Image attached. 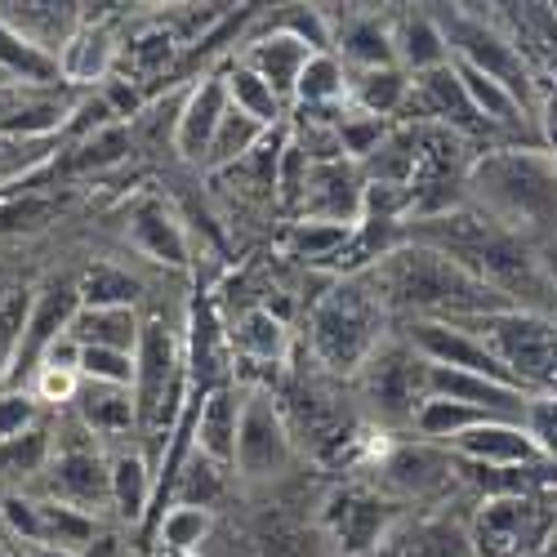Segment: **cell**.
Masks as SVG:
<instances>
[{
  "mask_svg": "<svg viewBox=\"0 0 557 557\" xmlns=\"http://www.w3.org/2000/svg\"><path fill=\"white\" fill-rule=\"evenodd\" d=\"M170 557H201V553H170Z\"/></svg>",
  "mask_w": 557,
  "mask_h": 557,
  "instance_id": "obj_45",
  "label": "cell"
},
{
  "mask_svg": "<svg viewBox=\"0 0 557 557\" xmlns=\"http://www.w3.org/2000/svg\"><path fill=\"white\" fill-rule=\"evenodd\" d=\"M223 85H227V103L237 108V112L255 116L263 129H282L286 103H282V95H276V89H272L263 76H255V72L242 67V63H232V67L223 72Z\"/></svg>",
  "mask_w": 557,
  "mask_h": 557,
  "instance_id": "obj_27",
  "label": "cell"
},
{
  "mask_svg": "<svg viewBox=\"0 0 557 557\" xmlns=\"http://www.w3.org/2000/svg\"><path fill=\"white\" fill-rule=\"evenodd\" d=\"M540 129H544V152L557 165V95L540 99Z\"/></svg>",
  "mask_w": 557,
  "mask_h": 557,
  "instance_id": "obj_42",
  "label": "cell"
},
{
  "mask_svg": "<svg viewBox=\"0 0 557 557\" xmlns=\"http://www.w3.org/2000/svg\"><path fill=\"white\" fill-rule=\"evenodd\" d=\"M129 152V134L121 125H99L85 144L67 157V170H103V165H116L121 157Z\"/></svg>",
  "mask_w": 557,
  "mask_h": 557,
  "instance_id": "obj_36",
  "label": "cell"
},
{
  "mask_svg": "<svg viewBox=\"0 0 557 557\" xmlns=\"http://www.w3.org/2000/svg\"><path fill=\"white\" fill-rule=\"evenodd\" d=\"M522 429L531 433V442L540 446L544 459H557V397H531Z\"/></svg>",
  "mask_w": 557,
  "mask_h": 557,
  "instance_id": "obj_40",
  "label": "cell"
},
{
  "mask_svg": "<svg viewBox=\"0 0 557 557\" xmlns=\"http://www.w3.org/2000/svg\"><path fill=\"white\" fill-rule=\"evenodd\" d=\"M290 459H295V433H290L286 410L276 406V397L263 393V388L246 393L237 459H232V469H237L246 482H272V478H282L290 469Z\"/></svg>",
  "mask_w": 557,
  "mask_h": 557,
  "instance_id": "obj_7",
  "label": "cell"
},
{
  "mask_svg": "<svg viewBox=\"0 0 557 557\" xmlns=\"http://www.w3.org/2000/svg\"><path fill=\"white\" fill-rule=\"evenodd\" d=\"M352 89V72L339 63V54H312L299 85H295V103L299 108H344Z\"/></svg>",
  "mask_w": 557,
  "mask_h": 557,
  "instance_id": "obj_28",
  "label": "cell"
},
{
  "mask_svg": "<svg viewBox=\"0 0 557 557\" xmlns=\"http://www.w3.org/2000/svg\"><path fill=\"white\" fill-rule=\"evenodd\" d=\"M478 201L486 206V219L504 223L508 232L522 227L553 232L557 237V165L548 152H495L473 165L469 174Z\"/></svg>",
  "mask_w": 557,
  "mask_h": 557,
  "instance_id": "obj_3",
  "label": "cell"
},
{
  "mask_svg": "<svg viewBox=\"0 0 557 557\" xmlns=\"http://www.w3.org/2000/svg\"><path fill=\"white\" fill-rule=\"evenodd\" d=\"M393 45H397V63L410 76H424V72L450 63V40L433 14H397L393 18Z\"/></svg>",
  "mask_w": 557,
  "mask_h": 557,
  "instance_id": "obj_19",
  "label": "cell"
},
{
  "mask_svg": "<svg viewBox=\"0 0 557 557\" xmlns=\"http://www.w3.org/2000/svg\"><path fill=\"white\" fill-rule=\"evenodd\" d=\"M183 375V348L174 331L161 317L144 321V335L134 348V406H138V429H161L170 420V397H178Z\"/></svg>",
  "mask_w": 557,
  "mask_h": 557,
  "instance_id": "obj_8",
  "label": "cell"
},
{
  "mask_svg": "<svg viewBox=\"0 0 557 557\" xmlns=\"http://www.w3.org/2000/svg\"><path fill=\"white\" fill-rule=\"evenodd\" d=\"M0 18H5L23 40H32L36 50H45L50 59L63 54V45L85 23L76 5H0Z\"/></svg>",
  "mask_w": 557,
  "mask_h": 557,
  "instance_id": "obj_20",
  "label": "cell"
},
{
  "mask_svg": "<svg viewBox=\"0 0 557 557\" xmlns=\"http://www.w3.org/2000/svg\"><path fill=\"white\" fill-rule=\"evenodd\" d=\"M357 227H344V223H321V219H295L290 232H286V250L295 259H308V263H335L348 242H352Z\"/></svg>",
  "mask_w": 557,
  "mask_h": 557,
  "instance_id": "obj_32",
  "label": "cell"
},
{
  "mask_svg": "<svg viewBox=\"0 0 557 557\" xmlns=\"http://www.w3.org/2000/svg\"><path fill=\"white\" fill-rule=\"evenodd\" d=\"M446 450L459 463H478V469H535L544 459L531 433L513 420H482L469 433H459Z\"/></svg>",
  "mask_w": 557,
  "mask_h": 557,
  "instance_id": "obj_11",
  "label": "cell"
},
{
  "mask_svg": "<svg viewBox=\"0 0 557 557\" xmlns=\"http://www.w3.org/2000/svg\"><path fill=\"white\" fill-rule=\"evenodd\" d=\"M138 335H144V317L134 308H85L72 317V339L81 348H112V352H134Z\"/></svg>",
  "mask_w": 557,
  "mask_h": 557,
  "instance_id": "obj_22",
  "label": "cell"
},
{
  "mask_svg": "<svg viewBox=\"0 0 557 557\" xmlns=\"http://www.w3.org/2000/svg\"><path fill=\"white\" fill-rule=\"evenodd\" d=\"M308 59H312V50L304 40H295L290 32H263L259 40H250L246 50H242V67H250L255 76H263L276 95H282V103H295V85H299V76H304V67H308Z\"/></svg>",
  "mask_w": 557,
  "mask_h": 557,
  "instance_id": "obj_16",
  "label": "cell"
},
{
  "mask_svg": "<svg viewBox=\"0 0 557 557\" xmlns=\"http://www.w3.org/2000/svg\"><path fill=\"white\" fill-rule=\"evenodd\" d=\"M227 344H232V352H242L246 361L282 366L286 352H290V331H286V321L276 317L272 308H246L237 317V326L227 331Z\"/></svg>",
  "mask_w": 557,
  "mask_h": 557,
  "instance_id": "obj_21",
  "label": "cell"
},
{
  "mask_svg": "<svg viewBox=\"0 0 557 557\" xmlns=\"http://www.w3.org/2000/svg\"><path fill=\"white\" fill-rule=\"evenodd\" d=\"M40 161L45 157H23V144H14V138H0V174H5V178H14L18 170H32Z\"/></svg>",
  "mask_w": 557,
  "mask_h": 557,
  "instance_id": "obj_41",
  "label": "cell"
},
{
  "mask_svg": "<svg viewBox=\"0 0 557 557\" xmlns=\"http://www.w3.org/2000/svg\"><path fill=\"white\" fill-rule=\"evenodd\" d=\"M0 522H5L10 540L59 548V553H72V557L99 540V518L81 513V508H67V504H59L50 495L10 491L5 504H0Z\"/></svg>",
  "mask_w": 557,
  "mask_h": 557,
  "instance_id": "obj_6",
  "label": "cell"
},
{
  "mask_svg": "<svg viewBox=\"0 0 557 557\" xmlns=\"http://www.w3.org/2000/svg\"><path fill=\"white\" fill-rule=\"evenodd\" d=\"M268 134H272V129H263L255 116H246V112H237V108H227V116L219 121V134H214V144H210L201 170H210V174H219V170H237L246 157L259 152V144H263Z\"/></svg>",
  "mask_w": 557,
  "mask_h": 557,
  "instance_id": "obj_25",
  "label": "cell"
},
{
  "mask_svg": "<svg viewBox=\"0 0 557 557\" xmlns=\"http://www.w3.org/2000/svg\"><path fill=\"white\" fill-rule=\"evenodd\" d=\"M27 317H32V295L27 290H10L5 299H0V388L10 384V370L18 361Z\"/></svg>",
  "mask_w": 557,
  "mask_h": 557,
  "instance_id": "obj_35",
  "label": "cell"
},
{
  "mask_svg": "<svg viewBox=\"0 0 557 557\" xmlns=\"http://www.w3.org/2000/svg\"><path fill=\"white\" fill-rule=\"evenodd\" d=\"M508 557H518V553H508Z\"/></svg>",
  "mask_w": 557,
  "mask_h": 557,
  "instance_id": "obj_46",
  "label": "cell"
},
{
  "mask_svg": "<svg viewBox=\"0 0 557 557\" xmlns=\"http://www.w3.org/2000/svg\"><path fill=\"white\" fill-rule=\"evenodd\" d=\"M223 486H227V469L223 463H214V459H206L197 446L183 455V463L174 469V478H170V495H174V504H193V508H214L219 504V495H223Z\"/></svg>",
  "mask_w": 557,
  "mask_h": 557,
  "instance_id": "obj_29",
  "label": "cell"
},
{
  "mask_svg": "<svg viewBox=\"0 0 557 557\" xmlns=\"http://www.w3.org/2000/svg\"><path fill=\"white\" fill-rule=\"evenodd\" d=\"M14 95H18V85H14V81H0V121H5V112H10Z\"/></svg>",
  "mask_w": 557,
  "mask_h": 557,
  "instance_id": "obj_44",
  "label": "cell"
},
{
  "mask_svg": "<svg viewBox=\"0 0 557 557\" xmlns=\"http://www.w3.org/2000/svg\"><path fill=\"white\" fill-rule=\"evenodd\" d=\"M76 420L95 433V437H129L138 429V406H134V388H116V384H95L81 380L76 393Z\"/></svg>",
  "mask_w": 557,
  "mask_h": 557,
  "instance_id": "obj_18",
  "label": "cell"
},
{
  "mask_svg": "<svg viewBox=\"0 0 557 557\" xmlns=\"http://www.w3.org/2000/svg\"><path fill=\"white\" fill-rule=\"evenodd\" d=\"M299 219L357 227L366 219V174H361V165L348 161V157L344 161H312Z\"/></svg>",
  "mask_w": 557,
  "mask_h": 557,
  "instance_id": "obj_9",
  "label": "cell"
},
{
  "mask_svg": "<svg viewBox=\"0 0 557 557\" xmlns=\"http://www.w3.org/2000/svg\"><path fill=\"white\" fill-rule=\"evenodd\" d=\"M242 393L237 388H214L206 393L197 406H193V446L223 463V469H232V459H237V433H242Z\"/></svg>",
  "mask_w": 557,
  "mask_h": 557,
  "instance_id": "obj_15",
  "label": "cell"
},
{
  "mask_svg": "<svg viewBox=\"0 0 557 557\" xmlns=\"http://www.w3.org/2000/svg\"><path fill=\"white\" fill-rule=\"evenodd\" d=\"M45 495L67 508H81L89 518L112 508V459L89 429H81V437L72 442H54V459L45 469Z\"/></svg>",
  "mask_w": 557,
  "mask_h": 557,
  "instance_id": "obj_5",
  "label": "cell"
},
{
  "mask_svg": "<svg viewBox=\"0 0 557 557\" xmlns=\"http://www.w3.org/2000/svg\"><path fill=\"white\" fill-rule=\"evenodd\" d=\"M40 429V401L23 393H0V446H10Z\"/></svg>",
  "mask_w": 557,
  "mask_h": 557,
  "instance_id": "obj_38",
  "label": "cell"
},
{
  "mask_svg": "<svg viewBox=\"0 0 557 557\" xmlns=\"http://www.w3.org/2000/svg\"><path fill=\"white\" fill-rule=\"evenodd\" d=\"M27 393H32L36 401H45V406H72L76 393H81V370H67V366H40Z\"/></svg>",
  "mask_w": 557,
  "mask_h": 557,
  "instance_id": "obj_39",
  "label": "cell"
},
{
  "mask_svg": "<svg viewBox=\"0 0 557 557\" xmlns=\"http://www.w3.org/2000/svg\"><path fill=\"white\" fill-rule=\"evenodd\" d=\"M357 380H361L366 401L375 406V414L384 424H410L414 429V414H420V406L429 401V361L410 344L384 339V348L366 361V370Z\"/></svg>",
  "mask_w": 557,
  "mask_h": 557,
  "instance_id": "obj_4",
  "label": "cell"
},
{
  "mask_svg": "<svg viewBox=\"0 0 557 557\" xmlns=\"http://www.w3.org/2000/svg\"><path fill=\"white\" fill-rule=\"evenodd\" d=\"M116 32L103 23V18H85L76 27V36L63 45L59 54V76L63 85H81V89H95L103 81H112V67H116Z\"/></svg>",
  "mask_w": 557,
  "mask_h": 557,
  "instance_id": "obj_14",
  "label": "cell"
},
{
  "mask_svg": "<svg viewBox=\"0 0 557 557\" xmlns=\"http://www.w3.org/2000/svg\"><path fill=\"white\" fill-rule=\"evenodd\" d=\"M366 282L388 308V317L401 312L410 321H482L491 312H508L504 295H495L469 268H459L450 255L424 242L397 246L366 272Z\"/></svg>",
  "mask_w": 557,
  "mask_h": 557,
  "instance_id": "obj_1",
  "label": "cell"
},
{
  "mask_svg": "<svg viewBox=\"0 0 557 557\" xmlns=\"http://www.w3.org/2000/svg\"><path fill=\"white\" fill-rule=\"evenodd\" d=\"M214 531V513L210 508H193V504H170L161 522H157V540L170 553H201L206 535Z\"/></svg>",
  "mask_w": 557,
  "mask_h": 557,
  "instance_id": "obj_33",
  "label": "cell"
},
{
  "mask_svg": "<svg viewBox=\"0 0 557 557\" xmlns=\"http://www.w3.org/2000/svg\"><path fill=\"white\" fill-rule=\"evenodd\" d=\"M388 339V308L370 290L366 272L339 282L312 304L308 317V352L331 375H361L366 361Z\"/></svg>",
  "mask_w": 557,
  "mask_h": 557,
  "instance_id": "obj_2",
  "label": "cell"
},
{
  "mask_svg": "<svg viewBox=\"0 0 557 557\" xmlns=\"http://www.w3.org/2000/svg\"><path fill=\"white\" fill-rule=\"evenodd\" d=\"M152 495H157V482L148 473V459L134 455V450H121L112 459V508L121 518L138 522L144 518V508L152 504Z\"/></svg>",
  "mask_w": 557,
  "mask_h": 557,
  "instance_id": "obj_31",
  "label": "cell"
},
{
  "mask_svg": "<svg viewBox=\"0 0 557 557\" xmlns=\"http://www.w3.org/2000/svg\"><path fill=\"white\" fill-rule=\"evenodd\" d=\"M414 95V76L406 67H380V72H352V89H348V108L388 121L397 112L410 108Z\"/></svg>",
  "mask_w": 557,
  "mask_h": 557,
  "instance_id": "obj_23",
  "label": "cell"
},
{
  "mask_svg": "<svg viewBox=\"0 0 557 557\" xmlns=\"http://www.w3.org/2000/svg\"><path fill=\"white\" fill-rule=\"evenodd\" d=\"M81 304L85 308H134V299L144 295V286L134 282L129 272H121L116 263H99L81 276Z\"/></svg>",
  "mask_w": 557,
  "mask_h": 557,
  "instance_id": "obj_34",
  "label": "cell"
},
{
  "mask_svg": "<svg viewBox=\"0 0 557 557\" xmlns=\"http://www.w3.org/2000/svg\"><path fill=\"white\" fill-rule=\"evenodd\" d=\"M227 85H223V72H210L201 76L193 89H188V99H183L178 116H174V152L183 161H193V165H206V152L214 144V134H219V121L227 116Z\"/></svg>",
  "mask_w": 557,
  "mask_h": 557,
  "instance_id": "obj_12",
  "label": "cell"
},
{
  "mask_svg": "<svg viewBox=\"0 0 557 557\" xmlns=\"http://www.w3.org/2000/svg\"><path fill=\"white\" fill-rule=\"evenodd\" d=\"M0 76H10L14 85H63L59 59L23 40L5 18H0Z\"/></svg>",
  "mask_w": 557,
  "mask_h": 557,
  "instance_id": "obj_26",
  "label": "cell"
},
{
  "mask_svg": "<svg viewBox=\"0 0 557 557\" xmlns=\"http://www.w3.org/2000/svg\"><path fill=\"white\" fill-rule=\"evenodd\" d=\"M81 380H95V384H116V388H134V352L81 348Z\"/></svg>",
  "mask_w": 557,
  "mask_h": 557,
  "instance_id": "obj_37",
  "label": "cell"
},
{
  "mask_svg": "<svg viewBox=\"0 0 557 557\" xmlns=\"http://www.w3.org/2000/svg\"><path fill=\"white\" fill-rule=\"evenodd\" d=\"M540 263H544V276H548V286H553V299H557V242L540 255Z\"/></svg>",
  "mask_w": 557,
  "mask_h": 557,
  "instance_id": "obj_43",
  "label": "cell"
},
{
  "mask_svg": "<svg viewBox=\"0 0 557 557\" xmlns=\"http://www.w3.org/2000/svg\"><path fill=\"white\" fill-rule=\"evenodd\" d=\"M459 81H463V95H469L473 112L482 116V125H518L522 121V99L513 89H504L495 76L469 67V63H455Z\"/></svg>",
  "mask_w": 557,
  "mask_h": 557,
  "instance_id": "obj_30",
  "label": "cell"
},
{
  "mask_svg": "<svg viewBox=\"0 0 557 557\" xmlns=\"http://www.w3.org/2000/svg\"><path fill=\"white\" fill-rule=\"evenodd\" d=\"M326 522L348 553H370L393 535V504L370 491H339L326 504Z\"/></svg>",
  "mask_w": 557,
  "mask_h": 557,
  "instance_id": "obj_13",
  "label": "cell"
},
{
  "mask_svg": "<svg viewBox=\"0 0 557 557\" xmlns=\"http://www.w3.org/2000/svg\"><path fill=\"white\" fill-rule=\"evenodd\" d=\"M129 242L144 250L148 259H157V263H170V268L188 263V242H183V227H178L174 214L161 210V206H144V210L134 214Z\"/></svg>",
  "mask_w": 557,
  "mask_h": 557,
  "instance_id": "obj_24",
  "label": "cell"
},
{
  "mask_svg": "<svg viewBox=\"0 0 557 557\" xmlns=\"http://www.w3.org/2000/svg\"><path fill=\"white\" fill-rule=\"evenodd\" d=\"M455 463L459 459L446 446L414 442V446H393L375 473H380L384 495H393V499H429L450 482Z\"/></svg>",
  "mask_w": 557,
  "mask_h": 557,
  "instance_id": "obj_10",
  "label": "cell"
},
{
  "mask_svg": "<svg viewBox=\"0 0 557 557\" xmlns=\"http://www.w3.org/2000/svg\"><path fill=\"white\" fill-rule=\"evenodd\" d=\"M331 50L348 72H380V67H401L397 45H393V18L380 14H348L344 32H335Z\"/></svg>",
  "mask_w": 557,
  "mask_h": 557,
  "instance_id": "obj_17",
  "label": "cell"
}]
</instances>
